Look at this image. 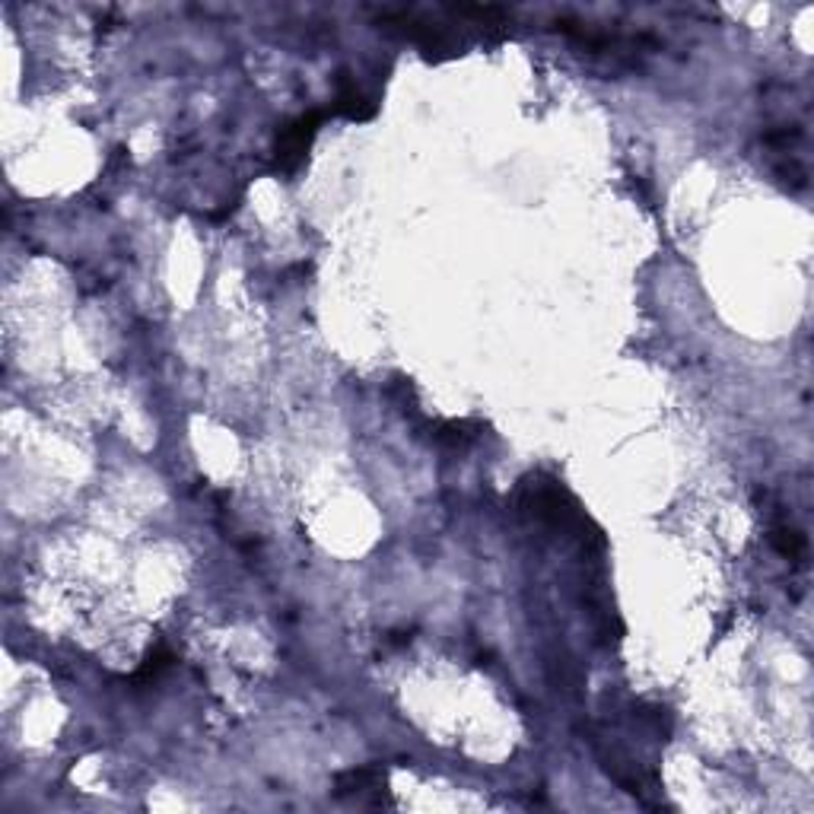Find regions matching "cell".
I'll use <instances>...</instances> for the list:
<instances>
[{
    "label": "cell",
    "mask_w": 814,
    "mask_h": 814,
    "mask_svg": "<svg viewBox=\"0 0 814 814\" xmlns=\"http://www.w3.org/2000/svg\"><path fill=\"white\" fill-rule=\"evenodd\" d=\"M770 541H773V547H777V551L783 554L786 560H802V557H805V538L796 532V528L786 525V522L773 525Z\"/></svg>",
    "instance_id": "5"
},
{
    "label": "cell",
    "mask_w": 814,
    "mask_h": 814,
    "mask_svg": "<svg viewBox=\"0 0 814 814\" xmlns=\"http://www.w3.org/2000/svg\"><path fill=\"white\" fill-rule=\"evenodd\" d=\"M328 115H344V118H350V122H369V118L375 115V102L369 96H363V90L350 80L347 74H341L334 105L328 109Z\"/></svg>",
    "instance_id": "2"
},
{
    "label": "cell",
    "mask_w": 814,
    "mask_h": 814,
    "mask_svg": "<svg viewBox=\"0 0 814 814\" xmlns=\"http://www.w3.org/2000/svg\"><path fill=\"white\" fill-rule=\"evenodd\" d=\"M382 777L375 770H369V766H363V770H347L337 777V796H347V792H354V796H363V792L369 789H379Z\"/></svg>",
    "instance_id": "4"
},
{
    "label": "cell",
    "mask_w": 814,
    "mask_h": 814,
    "mask_svg": "<svg viewBox=\"0 0 814 814\" xmlns=\"http://www.w3.org/2000/svg\"><path fill=\"white\" fill-rule=\"evenodd\" d=\"M169 661H172V655H169V652H156V655H150V659L143 661L141 671H137V681H150V678H156V674H160L163 668H169Z\"/></svg>",
    "instance_id": "6"
},
{
    "label": "cell",
    "mask_w": 814,
    "mask_h": 814,
    "mask_svg": "<svg viewBox=\"0 0 814 814\" xmlns=\"http://www.w3.org/2000/svg\"><path fill=\"white\" fill-rule=\"evenodd\" d=\"M328 118V111H309V115H300L296 122L283 124L280 134H277V169L280 172H296L302 165L309 153V143H312L319 124Z\"/></svg>",
    "instance_id": "1"
},
{
    "label": "cell",
    "mask_w": 814,
    "mask_h": 814,
    "mask_svg": "<svg viewBox=\"0 0 814 814\" xmlns=\"http://www.w3.org/2000/svg\"><path fill=\"white\" fill-rule=\"evenodd\" d=\"M433 442L446 449H468L481 436V423L474 420H442L433 423Z\"/></svg>",
    "instance_id": "3"
}]
</instances>
